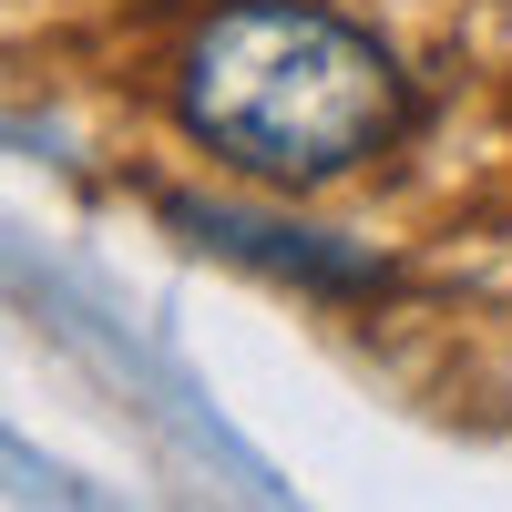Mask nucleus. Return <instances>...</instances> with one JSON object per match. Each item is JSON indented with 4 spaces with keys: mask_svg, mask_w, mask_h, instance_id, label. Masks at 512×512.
<instances>
[{
    "mask_svg": "<svg viewBox=\"0 0 512 512\" xmlns=\"http://www.w3.org/2000/svg\"><path fill=\"white\" fill-rule=\"evenodd\" d=\"M175 123L236 175L308 195L410 134V72L328 0H236L185 31Z\"/></svg>",
    "mask_w": 512,
    "mask_h": 512,
    "instance_id": "nucleus-1",
    "label": "nucleus"
},
{
    "mask_svg": "<svg viewBox=\"0 0 512 512\" xmlns=\"http://www.w3.org/2000/svg\"><path fill=\"white\" fill-rule=\"evenodd\" d=\"M164 226H185L205 256H236V267H267L308 297H379L390 287V256H369L328 226H297V216H256V205L226 195H164Z\"/></svg>",
    "mask_w": 512,
    "mask_h": 512,
    "instance_id": "nucleus-2",
    "label": "nucleus"
}]
</instances>
